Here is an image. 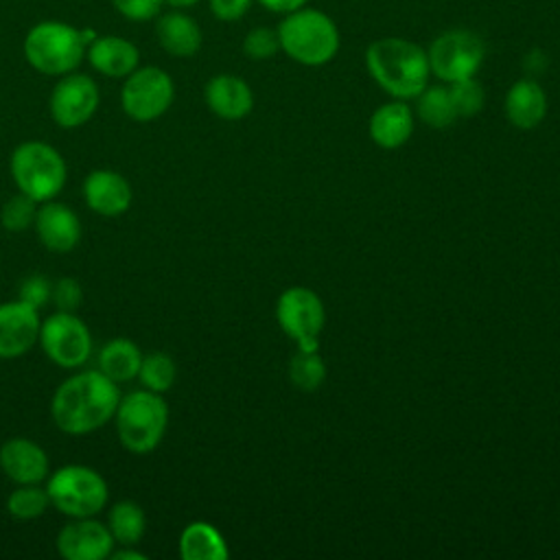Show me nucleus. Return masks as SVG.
I'll return each instance as SVG.
<instances>
[{
    "mask_svg": "<svg viewBox=\"0 0 560 560\" xmlns=\"http://www.w3.org/2000/svg\"><path fill=\"white\" fill-rule=\"evenodd\" d=\"M50 497L37 483H20L7 499V510L18 521H31L46 512Z\"/></svg>",
    "mask_w": 560,
    "mask_h": 560,
    "instance_id": "cd10ccee",
    "label": "nucleus"
},
{
    "mask_svg": "<svg viewBox=\"0 0 560 560\" xmlns=\"http://www.w3.org/2000/svg\"><path fill=\"white\" fill-rule=\"evenodd\" d=\"M83 197L96 214L118 217L131 206V186L120 173L96 168L83 182Z\"/></svg>",
    "mask_w": 560,
    "mask_h": 560,
    "instance_id": "dca6fc26",
    "label": "nucleus"
},
{
    "mask_svg": "<svg viewBox=\"0 0 560 560\" xmlns=\"http://www.w3.org/2000/svg\"><path fill=\"white\" fill-rule=\"evenodd\" d=\"M368 131H370V138L374 140V144H378L381 149L402 147L413 133L411 107L400 98L381 105L370 116Z\"/></svg>",
    "mask_w": 560,
    "mask_h": 560,
    "instance_id": "aec40b11",
    "label": "nucleus"
},
{
    "mask_svg": "<svg viewBox=\"0 0 560 560\" xmlns=\"http://www.w3.org/2000/svg\"><path fill=\"white\" fill-rule=\"evenodd\" d=\"M50 116L63 129L85 125L98 107V88L94 79L81 72L63 74L50 92Z\"/></svg>",
    "mask_w": 560,
    "mask_h": 560,
    "instance_id": "f8f14e48",
    "label": "nucleus"
},
{
    "mask_svg": "<svg viewBox=\"0 0 560 560\" xmlns=\"http://www.w3.org/2000/svg\"><path fill=\"white\" fill-rule=\"evenodd\" d=\"M0 468L13 483H39L48 475L46 451L28 438H9L0 446Z\"/></svg>",
    "mask_w": 560,
    "mask_h": 560,
    "instance_id": "2eb2a0df",
    "label": "nucleus"
},
{
    "mask_svg": "<svg viewBox=\"0 0 560 560\" xmlns=\"http://www.w3.org/2000/svg\"><path fill=\"white\" fill-rule=\"evenodd\" d=\"M276 317L280 328L298 341L300 350H317L326 313L315 291L306 287H291L282 291L276 304Z\"/></svg>",
    "mask_w": 560,
    "mask_h": 560,
    "instance_id": "9b49d317",
    "label": "nucleus"
},
{
    "mask_svg": "<svg viewBox=\"0 0 560 560\" xmlns=\"http://www.w3.org/2000/svg\"><path fill=\"white\" fill-rule=\"evenodd\" d=\"M88 61L90 66L112 79H122L138 68L140 52L133 42L118 35L94 37L88 44Z\"/></svg>",
    "mask_w": 560,
    "mask_h": 560,
    "instance_id": "6ab92c4d",
    "label": "nucleus"
},
{
    "mask_svg": "<svg viewBox=\"0 0 560 560\" xmlns=\"http://www.w3.org/2000/svg\"><path fill=\"white\" fill-rule=\"evenodd\" d=\"M280 50L302 66L328 63L341 46L339 28L319 9H295L278 24Z\"/></svg>",
    "mask_w": 560,
    "mask_h": 560,
    "instance_id": "20e7f679",
    "label": "nucleus"
},
{
    "mask_svg": "<svg viewBox=\"0 0 560 560\" xmlns=\"http://www.w3.org/2000/svg\"><path fill=\"white\" fill-rule=\"evenodd\" d=\"M199 0H164V4H168L171 9H188L192 4H197Z\"/></svg>",
    "mask_w": 560,
    "mask_h": 560,
    "instance_id": "58836bf2",
    "label": "nucleus"
},
{
    "mask_svg": "<svg viewBox=\"0 0 560 560\" xmlns=\"http://www.w3.org/2000/svg\"><path fill=\"white\" fill-rule=\"evenodd\" d=\"M175 98V85L166 70L158 66L136 68L125 77L120 90L122 112L138 122H149L160 118Z\"/></svg>",
    "mask_w": 560,
    "mask_h": 560,
    "instance_id": "1a4fd4ad",
    "label": "nucleus"
},
{
    "mask_svg": "<svg viewBox=\"0 0 560 560\" xmlns=\"http://www.w3.org/2000/svg\"><path fill=\"white\" fill-rule=\"evenodd\" d=\"M120 402L118 383L101 370H83L66 378L52 394V422L70 435H85L114 418Z\"/></svg>",
    "mask_w": 560,
    "mask_h": 560,
    "instance_id": "f257e3e1",
    "label": "nucleus"
},
{
    "mask_svg": "<svg viewBox=\"0 0 560 560\" xmlns=\"http://www.w3.org/2000/svg\"><path fill=\"white\" fill-rule=\"evenodd\" d=\"M50 291H52V284L44 276H31L20 287V300L39 308L50 300Z\"/></svg>",
    "mask_w": 560,
    "mask_h": 560,
    "instance_id": "f704fd0d",
    "label": "nucleus"
},
{
    "mask_svg": "<svg viewBox=\"0 0 560 560\" xmlns=\"http://www.w3.org/2000/svg\"><path fill=\"white\" fill-rule=\"evenodd\" d=\"M265 9H269V11H273V13H291V11H295V9H302V7H306V2L308 0H258Z\"/></svg>",
    "mask_w": 560,
    "mask_h": 560,
    "instance_id": "e433bc0d",
    "label": "nucleus"
},
{
    "mask_svg": "<svg viewBox=\"0 0 560 560\" xmlns=\"http://www.w3.org/2000/svg\"><path fill=\"white\" fill-rule=\"evenodd\" d=\"M37 308L15 300L0 304V359H18L39 341Z\"/></svg>",
    "mask_w": 560,
    "mask_h": 560,
    "instance_id": "4468645a",
    "label": "nucleus"
},
{
    "mask_svg": "<svg viewBox=\"0 0 560 560\" xmlns=\"http://www.w3.org/2000/svg\"><path fill=\"white\" fill-rule=\"evenodd\" d=\"M114 422L120 444L136 455H144L162 442L168 424V407L162 394L136 389L120 396Z\"/></svg>",
    "mask_w": 560,
    "mask_h": 560,
    "instance_id": "39448f33",
    "label": "nucleus"
},
{
    "mask_svg": "<svg viewBox=\"0 0 560 560\" xmlns=\"http://www.w3.org/2000/svg\"><path fill=\"white\" fill-rule=\"evenodd\" d=\"M81 298H83V291H81V284L74 278H59L52 284L50 300L57 304V311L74 313L77 306L81 304Z\"/></svg>",
    "mask_w": 560,
    "mask_h": 560,
    "instance_id": "72a5a7b5",
    "label": "nucleus"
},
{
    "mask_svg": "<svg viewBox=\"0 0 560 560\" xmlns=\"http://www.w3.org/2000/svg\"><path fill=\"white\" fill-rule=\"evenodd\" d=\"M46 492L50 503L70 518H85L98 514L107 503V483L90 466L68 464L52 472Z\"/></svg>",
    "mask_w": 560,
    "mask_h": 560,
    "instance_id": "0eeeda50",
    "label": "nucleus"
},
{
    "mask_svg": "<svg viewBox=\"0 0 560 560\" xmlns=\"http://www.w3.org/2000/svg\"><path fill=\"white\" fill-rule=\"evenodd\" d=\"M109 556H112V560H144L147 558L142 551H136V549H120V551H112Z\"/></svg>",
    "mask_w": 560,
    "mask_h": 560,
    "instance_id": "4c0bfd02",
    "label": "nucleus"
},
{
    "mask_svg": "<svg viewBox=\"0 0 560 560\" xmlns=\"http://www.w3.org/2000/svg\"><path fill=\"white\" fill-rule=\"evenodd\" d=\"M39 346L59 368H81L92 354V335L74 313L57 311L42 322Z\"/></svg>",
    "mask_w": 560,
    "mask_h": 560,
    "instance_id": "9d476101",
    "label": "nucleus"
},
{
    "mask_svg": "<svg viewBox=\"0 0 560 560\" xmlns=\"http://www.w3.org/2000/svg\"><path fill=\"white\" fill-rule=\"evenodd\" d=\"M142 363L140 348L125 337L107 341L98 352V370L114 383H125L138 376Z\"/></svg>",
    "mask_w": 560,
    "mask_h": 560,
    "instance_id": "b1692460",
    "label": "nucleus"
},
{
    "mask_svg": "<svg viewBox=\"0 0 560 560\" xmlns=\"http://www.w3.org/2000/svg\"><path fill=\"white\" fill-rule=\"evenodd\" d=\"M289 376L293 385L302 392H313L326 378V365L317 350H300L289 365Z\"/></svg>",
    "mask_w": 560,
    "mask_h": 560,
    "instance_id": "c85d7f7f",
    "label": "nucleus"
},
{
    "mask_svg": "<svg viewBox=\"0 0 560 560\" xmlns=\"http://www.w3.org/2000/svg\"><path fill=\"white\" fill-rule=\"evenodd\" d=\"M448 92H451V98H453L457 118H459V116L470 118V116H475V114L483 107L486 92H483L481 83H479L475 77L462 79V81H455V83H448Z\"/></svg>",
    "mask_w": 560,
    "mask_h": 560,
    "instance_id": "7c9ffc66",
    "label": "nucleus"
},
{
    "mask_svg": "<svg viewBox=\"0 0 560 560\" xmlns=\"http://www.w3.org/2000/svg\"><path fill=\"white\" fill-rule=\"evenodd\" d=\"M96 35L79 31L68 22L44 20L28 28L24 37V57L31 68L48 77L74 72L88 52V44Z\"/></svg>",
    "mask_w": 560,
    "mask_h": 560,
    "instance_id": "7ed1b4c3",
    "label": "nucleus"
},
{
    "mask_svg": "<svg viewBox=\"0 0 560 560\" xmlns=\"http://www.w3.org/2000/svg\"><path fill=\"white\" fill-rule=\"evenodd\" d=\"M203 98L208 109L223 120H241L254 107L252 88L236 74H214L203 88Z\"/></svg>",
    "mask_w": 560,
    "mask_h": 560,
    "instance_id": "a211bd4d",
    "label": "nucleus"
},
{
    "mask_svg": "<svg viewBox=\"0 0 560 560\" xmlns=\"http://www.w3.org/2000/svg\"><path fill=\"white\" fill-rule=\"evenodd\" d=\"M483 55L486 48L481 37L466 28L444 31L427 50L431 72L446 83L475 77L483 63Z\"/></svg>",
    "mask_w": 560,
    "mask_h": 560,
    "instance_id": "6e6552de",
    "label": "nucleus"
},
{
    "mask_svg": "<svg viewBox=\"0 0 560 560\" xmlns=\"http://www.w3.org/2000/svg\"><path fill=\"white\" fill-rule=\"evenodd\" d=\"M35 217H37V201L24 192H18L15 197H11L0 210V223L9 232L28 230L35 223Z\"/></svg>",
    "mask_w": 560,
    "mask_h": 560,
    "instance_id": "c756f323",
    "label": "nucleus"
},
{
    "mask_svg": "<svg viewBox=\"0 0 560 560\" xmlns=\"http://www.w3.org/2000/svg\"><path fill=\"white\" fill-rule=\"evenodd\" d=\"M416 112L429 127L444 129L455 122L457 112L446 85H427L416 96Z\"/></svg>",
    "mask_w": 560,
    "mask_h": 560,
    "instance_id": "a878e982",
    "label": "nucleus"
},
{
    "mask_svg": "<svg viewBox=\"0 0 560 560\" xmlns=\"http://www.w3.org/2000/svg\"><path fill=\"white\" fill-rule=\"evenodd\" d=\"M107 529L114 542L129 547L136 545L147 529V518L136 501H118L107 514Z\"/></svg>",
    "mask_w": 560,
    "mask_h": 560,
    "instance_id": "393cba45",
    "label": "nucleus"
},
{
    "mask_svg": "<svg viewBox=\"0 0 560 560\" xmlns=\"http://www.w3.org/2000/svg\"><path fill=\"white\" fill-rule=\"evenodd\" d=\"M179 556L184 560H225L230 556L221 532L206 523H188L179 536Z\"/></svg>",
    "mask_w": 560,
    "mask_h": 560,
    "instance_id": "5701e85b",
    "label": "nucleus"
},
{
    "mask_svg": "<svg viewBox=\"0 0 560 560\" xmlns=\"http://www.w3.org/2000/svg\"><path fill=\"white\" fill-rule=\"evenodd\" d=\"M280 50V37H278V28H269V26H256L252 28L245 39H243V52L249 59L262 61L273 57Z\"/></svg>",
    "mask_w": 560,
    "mask_h": 560,
    "instance_id": "2f4dec72",
    "label": "nucleus"
},
{
    "mask_svg": "<svg viewBox=\"0 0 560 560\" xmlns=\"http://www.w3.org/2000/svg\"><path fill=\"white\" fill-rule=\"evenodd\" d=\"M9 168L18 190L37 203L50 201L59 195L68 175L61 153L42 140H26L18 144L11 153Z\"/></svg>",
    "mask_w": 560,
    "mask_h": 560,
    "instance_id": "423d86ee",
    "label": "nucleus"
},
{
    "mask_svg": "<svg viewBox=\"0 0 560 560\" xmlns=\"http://www.w3.org/2000/svg\"><path fill=\"white\" fill-rule=\"evenodd\" d=\"M155 37L160 46L173 57H192L203 42L197 20H192L182 9H173L158 18Z\"/></svg>",
    "mask_w": 560,
    "mask_h": 560,
    "instance_id": "412c9836",
    "label": "nucleus"
},
{
    "mask_svg": "<svg viewBox=\"0 0 560 560\" xmlns=\"http://www.w3.org/2000/svg\"><path fill=\"white\" fill-rule=\"evenodd\" d=\"M370 77L394 98H416L429 85V57L422 46L402 37H381L365 50Z\"/></svg>",
    "mask_w": 560,
    "mask_h": 560,
    "instance_id": "f03ea898",
    "label": "nucleus"
},
{
    "mask_svg": "<svg viewBox=\"0 0 560 560\" xmlns=\"http://www.w3.org/2000/svg\"><path fill=\"white\" fill-rule=\"evenodd\" d=\"M114 545L107 525L92 516L74 518L57 534V551L66 560H105Z\"/></svg>",
    "mask_w": 560,
    "mask_h": 560,
    "instance_id": "ddd939ff",
    "label": "nucleus"
},
{
    "mask_svg": "<svg viewBox=\"0 0 560 560\" xmlns=\"http://www.w3.org/2000/svg\"><path fill=\"white\" fill-rule=\"evenodd\" d=\"M35 230L39 241L50 252H70L81 241V221L66 203L44 201L35 217Z\"/></svg>",
    "mask_w": 560,
    "mask_h": 560,
    "instance_id": "f3484780",
    "label": "nucleus"
},
{
    "mask_svg": "<svg viewBox=\"0 0 560 560\" xmlns=\"http://www.w3.org/2000/svg\"><path fill=\"white\" fill-rule=\"evenodd\" d=\"M112 4L122 18L131 22H147L158 18L164 0H112Z\"/></svg>",
    "mask_w": 560,
    "mask_h": 560,
    "instance_id": "473e14b6",
    "label": "nucleus"
},
{
    "mask_svg": "<svg viewBox=\"0 0 560 560\" xmlns=\"http://www.w3.org/2000/svg\"><path fill=\"white\" fill-rule=\"evenodd\" d=\"M177 376V368L175 361L166 354V352H151V354H142V363L138 370V378L142 381L144 389L164 394L173 387Z\"/></svg>",
    "mask_w": 560,
    "mask_h": 560,
    "instance_id": "bb28decb",
    "label": "nucleus"
},
{
    "mask_svg": "<svg viewBox=\"0 0 560 560\" xmlns=\"http://www.w3.org/2000/svg\"><path fill=\"white\" fill-rule=\"evenodd\" d=\"M252 7V0H210V11L221 22L241 20Z\"/></svg>",
    "mask_w": 560,
    "mask_h": 560,
    "instance_id": "c9c22d12",
    "label": "nucleus"
},
{
    "mask_svg": "<svg viewBox=\"0 0 560 560\" xmlns=\"http://www.w3.org/2000/svg\"><path fill=\"white\" fill-rule=\"evenodd\" d=\"M547 114V94L534 79L512 83L505 94V116L518 129H534Z\"/></svg>",
    "mask_w": 560,
    "mask_h": 560,
    "instance_id": "4be33fe9",
    "label": "nucleus"
}]
</instances>
